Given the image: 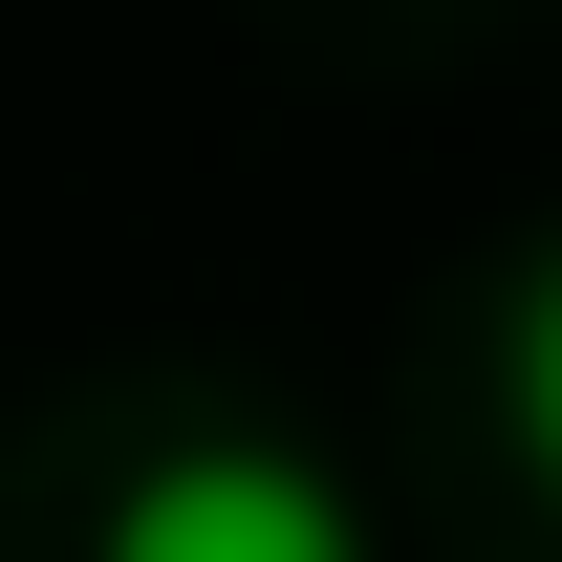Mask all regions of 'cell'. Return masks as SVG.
I'll list each match as a JSON object with an SVG mask.
<instances>
[{
  "mask_svg": "<svg viewBox=\"0 0 562 562\" xmlns=\"http://www.w3.org/2000/svg\"><path fill=\"white\" fill-rule=\"evenodd\" d=\"M497 432H519V476L562 497V238L497 260Z\"/></svg>",
  "mask_w": 562,
  "mask_h": 562,
  "instance_id": "cell-2",
  "label": "cell"
},
{
  "mask_svg": "<svg viewBox=\"0 0 562 562\" xmlns=\"http://www.w3.org/2000/svg\"><path fill=\"white\" fill-rule=\"evenodd\" d=\"M87 562H390V541H368V497L281 412H195L87 497Z\"/></svg>",
  "mask_w": 562,
  "mask_h": 562,
  "instance_id": "cell-1",
  "label": "cell"
}]
</instances>
